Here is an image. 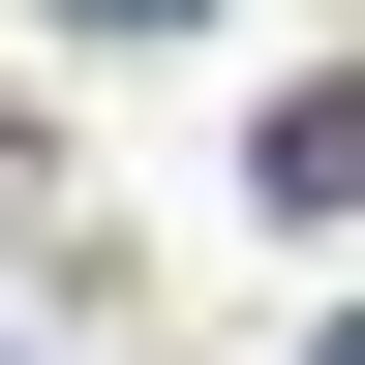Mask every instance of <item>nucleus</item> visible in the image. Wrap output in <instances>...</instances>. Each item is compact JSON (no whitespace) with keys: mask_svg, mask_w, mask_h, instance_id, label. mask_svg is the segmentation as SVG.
<instances>
[{"mask_svg":"<svg viewBox=\"0 0 365 365\" xmlns=\"http://www.w3.org/2000/svg\"><path fill=\"white\" fill-rule=\"evenodd\" d=\"M274 213H365V91H274Z\"/></svg>","mask_w":365,"mask_h":365,"instance_id":"obj_1","label":"nucleus"},{"mask_svg":"<svg viewBox=\"0 0 365 365\" xmlns=\"http://www.w3.org/2000/svg\"><path fill=\"white\" fill-rule=\"evenodd\" d=\"M61 31H182V0H61Z\"/></svg>","mask_w":365,"mask_h":365,"instance_id":"obj_2","label":"nucleus"},{"mask_svg":"<svg viewBox=\"0 0 365 365\" xmlns=\"http://www.w3.org/2000/svg\"><path fill=\"white\" fill-rule=\"evenodd\" d=\"M304 365H365V335H304Z\"/></svg>","mask_w":365,"mask_h":365,"instance_id":"obj_3","label":"nucleus"}]
</instances>
